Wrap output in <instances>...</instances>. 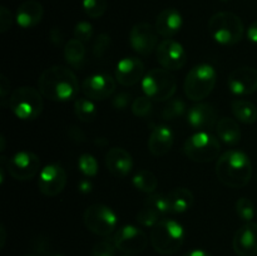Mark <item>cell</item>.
<instances>
[{"instance_id": "1", "label": "cell", "mask_w": 257, "mask_h": 256, "mask_svg": "<svg viewBox=\"0 0 257 256\" xmlns=\"http://www.w3.org/2000/svg\"><path fill=\"white\" fill-rule=\"evenodd\" d=\"M38 88L43 97L54 102H68L77 98L79 82L69 68L54 65L40 74Z\"/></svg>"}, {"instance_id": "35", "label": "cell", "mask_w": 257, "mask_h": 256, "mask_svg": "<svg viewBox=\"0 0 257 256\" xmlns=\"http://www.w3.org/2000/svg\"><path fill=\"white\" fill-rule=\"evenodd\" d=\"M108 7L107 0H83V9L88 17L97 19L105 13Z\"/></svg>"}, {"instance_id": "19", "label": "cell", "mask_w": 257, "mask_h": 256, "mask_svg": "<svg viewBox=\"0 0 257 256\" xmlns=\"http://www.w3.org/2000/svg\"><path fill=\"white\" fill-rule=\"evenodd\" d=\"M232 246L238 256L257 255V223L246 222L238 228L233 236Z\"/></svg>"}, {"instance_id": "33", "label": "cell", "mask_w": 257, "mask_h": 256, "mask_svg": "<svg viewBox=\"0 0 257 256\" xmlns=\"http://www.w3.org/2000/svg\"><path fill=\"white\" fill-rule=\"evenodd\" d=\"M131 109H132V113L136 115V117L147 118L148 115L152 113V109H153L152 99L148 98L147 95H141V97H137L132 102Z\"/></svg>"}, {"instance_id": "52", "label": "cell", "mask_w": 257, "mask_h": 256, "mask_svg": "<svg viewBox=\"0 0 257 256\" xmlns=\"http://www.w3.org/2000/svg\"><path fill=\"white\" fill-rule=\"evenodd\" d=\"M124 256H131V255H124Z\"/></svg>"}, {"instance_id": "23", "label": "cell", "mask_w": 257, "mask_h": 256, "mask_svg": "<svg viewBox=\"0 0 257 256\" xmlns=\"http://www.w3.org/2000/svg\"><path fill=\"white\" fill-rule=\"evenodd\" d=\"M173 145V132L167 125H157L148 138V150L156 157L165 156L170 152Z\"/></svg>"}, {"instance_id": "32", "label": "cell", "mask_w": 257, "mask_h": 256, "mask_svg": "<svg viewBox=\"0 0 257 256\" xmlns=\"http://www.w3.org/2000/svg\"><path fill=\"white\" fill-rule=\"evenodd\" d=\"M78 168L87 178H93L98 175V161L94 156L84 153L78 160Z\"/></svg>"}, {"instance_id": "47", "label": "cell", "mask_w": 257, "mask_h": 256, "mask_svg": "<svg viewBox=\"0 0 257 256\" xmlns=\"http://www.w3.org/2000/svg\"><path fill=\"white\" fill-rule=\"evenodd\" d=\"M183 256H211L207 251L201 250V248H195V250H191L188 252H186Z\"/></svg>"}, {"instance_id": "49", "label": "cell", "mask_w": 257, "mask_h": 256, "mask_svg": "<svg viewBox=\"0 0 257 256\" xmlns=\"http://www.w3.org/2000/svg\"><path fill=\"white\" fill-rule=\"evenodd\" d=\"M23 256H38V255H33V253H25V255Z\"/></svg>"}, {"instance_id": "13", "label": "cell", "mask_w": 257, "mask_h": 256, "mask_svg": "<svg viewBox=\"0 0 257 256\" xmlns=\"http://www.w3.org/2000/svg\"><path fill=\"white\" fill-rule=\"evenodd\" d=\"M67 185V173L58 163H50L42 170L38 180V187L44 196H58Z\"/></svg>"}, {"instance_id": "20", "label": "cell", "mask_w": 257, "mask_h": 256, "mask_svg": "<svg viewBox=\"0 0 257 256\" xmlns=\"http://www.w3.org/2000/svg\"><path fill=\"white\" fill-rule=\"evenodd\" d=\"M105 166L113 176L123 178L130 175L133 167L132 156L120 147H113L105 155Z\"/></svg>"}, {"instance_id": "29", "label": "cell", "mask_w": 257, "mask_h": 256, "mask_svg": "<svg viewBox=\"0 0 257 256\" xmlns=\"http://www.w3.org/2000/svg\"><path fill=\"white\" fill-rule=\"evenodd\" d=\"M74 113L83 123H90L97 118V108L88 98H78L74 102Z\"/></svg>"}, {"instance_id": "42", "label": "cell", "mask_w": 257, "mask_h": 256, "mask_svg": "<svg viewBox=\"0 0 257 256\" xmlns=\"http://www.w3.org/2000/svg\"><path fill=\"white\" fill-rule=\"evenodd\" d=\"M49 38L50 42L53 43L54 45L59 47V45L63 44V40H64V35H63V32L59 29V28H53L52 30L49 32Z\"/></svg>"}, {"instance_id": "26", "label": "cell", "mask_w": 257, "mask_h": 256, "mask_svg": "<svg viewBox=\"0 0 257 256\" xmlns=\"http://www.w3.org/2000/svg\"><path fill=\"white\" fill-rule=\"evenodd\" d=\"M64 58L70 67L75 69H82L85 62L84 43L75 38L68 40L64 45Z\"/></svg>"}, {"instance_id": "31", "label": "cell", "mask_w": 257, "mask_h": 256, "mask_svg": "<svg viewBox=\"0 0 257 256\" xmlns=\"http://www.w3.org/2000/svg\"><path fill=\"white\" fill-rule=\"evenodd\" d=\"M186 103L178 98H172L168 100L167 104L165 105L162 110V118L165 120H173L182 117L186 113Z\"/></svg>"}, {"instance_id": "24", "label": "cell", "mask_w": 257, "mask_h": 256, "mask_svg": "<svg viewBox=\"0 0 257 256\" xmlns=\"http://www.w3.org/2000/svg\"><path fill=\"white\" fill-rule=\"evenodd\" d=\"M171 213H183L193 203V193L188 188L177 187L167 195Z\"/></svg>"}, {"instance_id": "37", "label": "cell", "mask_w": 257, "mask_h": 256, "mask_svg": "<svg viewBox=\"0 0 257 256\" xmlns=\"http://www.w3.org/2000/svg\"><path fill=\"white\" fill-rule=\"evenodd\" d=\"M115 251H117V247L113 238L112 240L104 238L93 246L92 256H115Z\"/></svg>"}, {"instance_id": "16", "label": "cell", "mask_w": 257, "mask_h": 256, "mask_svg": "<svg viewBox=\"0 0 257 256\" xmlns=\"http://www.w3.org/2000/svg\"><path fill=\"white\" fill-rule=\"evenodd\" d=\"M228 89L236 95H250L257 90V70L251 67H240L227 79Z\"/></svg>"}, {"instance_id": "48", "label": "cell", "mask_w": 257, "mask_h": 256, "mask_svg": "<svg viewBox=\"0 0 257 256\" xmlns=\"http://www.w3.org/2000/svg\"><path fill=\"white\" fill-rule=\"evenodd\" d=\"M0 231H2V247L4 246V241H5V230H4V226H2V228H0Z\"/></svg>"}, {"instance_id": "40", "label": "cell", "mask_w": 257, "mask_h": 256, "mask_svg": "<svg viewBox=\"0 0 257 256\" xmlns=\"http://www.w3.org/2000/svg\"><path fill=\"white\" fill-rule=\"evenodd\" d=\"M12 13L7 7L0 8V32L7 33L12 28Z\"/></svg>"}, {"instance_id": "9", "label": "cell", "mask_w": 257, "mask_h": 256, "mask_svg": "<svg viewBox=\"0 0 257 256\" xmlns=\"http://www.w3.org/2000/svg\"><path fill=\"white\" fill-rule=\"evenodd\" d=\"M83 220L90 232L102 237L112 235L118 225V217L114 211L102 203H94L87 207Z\"/></svg>"}, {"instance_id": "2", "label": "cell", "mask_w": 257, "mask_h": 256, "mask_svg": "<svg viewBox=\"0 0 257 256\" xmlns=\"http://www.w3.org/2000/svg\"><path fill=\"white\" fill-rule=\"evenodd\" d=\"M216 175L227 187H245L252 176V163L246 153L237 150L227 151L216 163Z\"/></svg>"}, {"instance_id": "43", "label": "cell", "mask_w": 257, "mask_h": 256, "mask_svg": "<svg viewBox=\"0 0 257 256\" xmlns=\"http://www.w3.org/2000/svg\"><path fill=\"white\" fill-rule=\"evenodd\" d=\"M69 137H70V140L72 141H74V142H78V143H80V142H84L85 141V135H84V132H83L82 130H80V128H78V127H72L69 130Z\"/></svg>"}, {"instance_id": "7", "label": "cell", "mask_w": 257, "mask_h": 256, "mask_svg": "<svg viewBox=\"0 0 257 256\" xmlns=\"http://www.w3.org/2000/svg\"><path fill=\"white\" fill-rule=\"evenodd\" d=\"M142 89L145 95L155 102H165L172 99L177 90V83L170 70L156 68L143 77Z\"/></svg>"}, {"instance_id": "50", "label": "cell", "mask_w": 257, "mask_h": 256, "mask_svg": "<svg viewBox=\"0 0 257 256\" xmlns=\"http://www.w3.org/2000/svg\"><path fill=\"white\" fill-rule=\"evenodd\" d=\"M52 256H62V255H58V253H57V255H52Z\"/></svg>"}, {"instance_id": "45", "label": "cell", "mask_w": 257, "mask_h": 256, "mask_svg": "<svg viewBox=\"0 0 257 256\" xmlns=\"http://www.w3.org/2000/svg\"><path fill=\"white\" fill-rule=\"evenodd\" d=\"M247 38L250 42L255 43V44H257V20L256 22H253L252 24L248 27L247 29Z\"/></svg>"}, {"instance_id": "4", "label": "cell", "mask_w": 257, "mask_h": 256, "mask_svg": "<svg viewBox=\"0 0 257 256\" xmlns=\"http://www.w3.org/2000/svg\"><path fill=\"white\" fill-rule=\"evenodd\" d=\"M208 30L213 39L222 45H235L243 38V23L238 15L231 12H220L212 15Z\"/></svg>"}, {"instance_id": "6", "label": "cell", "mask_w": 257, "mask_h": 256, "mask_svg": "<svg viewBox=\"0 0 257 256\" xmlns=\"http://www.w3.org/2000/svg\"><path fill=\"white\" fill-rule=\"evenodd\" d=\"M9 108L19 119H35L43 112L42 93L33 87L17 88L10 94Z\"/></svg>"}, {"instance_id": "41", "label": "cell", "mask_w": 257, "mask_h": 256, "mask_svg": "<svg viewBox=\"0 0 257 256\" xmlns=\"http://www.w3.org/2000/svg\"><path fill=\"white\" fill-rule=\"evenodd\" d=\"M131 103V94L130 93L122 92L115 95L112 100V105L117 110H125Z\"/></svg>"}, {"instance_id": "18", "label": "cell", "mask_w": 257, "mask_h": 256, "mask_svg": "<svg viewBox=\"0 0 257 256\" xmlns=\"http://www.w3.org/2000/svg\"><path fill=\"white\" fill-rule=\"evenodd\" d=\"M145 64L137 57H125L115 67V79L123 87H132L143 79Z\"/></svg>"}, {"instance_id": "36", "label": "cell", "mask_w": 257, "mask_h": 256, "mask_svg": "<svg viewBox=\"0 0 257 256\" xmlns=\"http://www.w3.org/2000/svg\"><path fill=\"white\" fill-rule=\"evenodd\" d=\"M136 220H137V222L140 225L145 226V227H153V226H156L162 220V217L158 213H156L153 210L143 206L142 210L136 216Z\"/></svg>"}, {"instance_id": "38", "label": "cell", "mask_w": 257, "mask_h": 256, "mask_svg": "<svg viewBox=\"0 0 257 256\" xmlns=\"http://www.w3.org/2000/svg\"><path fill=\"white\" fill-rule=\"evenodd\" d=\"M110 44H112V39H110L109 35L105 34V33L99 34L95 39L94 44H93V55L95 58H102L108 50V48L110 47Z\"/></svg>"}, {"instance_id": "11", "label": "cell", "mask_w": 257, "mask_h": 256, "mask_svg": "<svg viewBox=\"0 0 257 256\" xmlns=\"http://www.w3.org/2000/svg\"><path fill=\"white\" fill-rule=\"evenodd\" d=\"M40 167V160L35 153L23 151L7 161V170L13 178L19 181L32 180Z\"/></svg>"}, {"instance_id": "21", "label": "cell", "mask_w": 257, "mask_h": 256, "mask_svg": "<svg viewBox=\"0 0 257 256\" xmlns=\"http://www.w3.org/2000/svg\"><path fill=\"white\" fill-rule=\"evenodd\" d=\"M183 19L181 13L175 8H167L157 15L155 28L160 35L166 39H170L181 30Z\"/></svg>"}, {"instance_id": "39", "label": "cell", "mask_w": 257, "mask_h": 256, "mask_svg": "<svg viewBox=\"0 0 257 256\" xmlns=\"http://www.w3.org/2000/svg\"><path fill=\"white\" fill-rule=\"evenodd\" d=\"M93 37V25L88 22H79L74 27V38L82 43H87Z\"/></svg>"}, {"instance_id": "30", "label": "cell", "mask_w": 257, "mask_h": 256, "mask_svg": "<svg viewBox=\"0 0 257 256\" xmlns=\"http://www.w3.org/2000/svg\"><path fill=\"white\" fill-rule=\"evenodd\" d=\"M145 206L155 211L156 213H158L161 217L170 213V205H168L167 196L161 195V193H151L146 198Z\"/></svg>"}, {"instance_id": "8", "label": "cell", "mask_w": 257, "mask_h": 256, "mask_svg": "<svg viewBox=\"0 0 257 256\" xmlns=\"http://www.w3.org/2000/svg\"><path fill=\"white\" fill-rule=\"evenodd\" d=\"M183 151L185 155L193 162L207 163L218 157L221 143L212 133L197 132L186 140Z\"/></svg>"}, {"instance_id": "3", "label": "cell", "mask_w": 257, "mask_h": 256, "mask_svg": "<svg viewBox=\"0 0 257 256\" xmlns=\"http://www.w3.org/2000/svg\"><path fill=\"white\" fill-rule=\"evenodd\" d=\"M151 245L161 255L177 252L185 241V228L176 220L162 218L151 231Z\"/></svg>"}, {"instance_id": "51", "label": "cell", "mask_w": 257, "mask_h": 256, "mask_svg": "<svg viewBox=\"0 0 257 256\" xmlns=\"http://www.w3.org/2000/svg\"><path fill=\"white\" fill-rule=\"evenodd\" d=\"M256 216H257V210H256Z\"/></svg>"}, {"instance_id": "17", "label": "cell", "mask_w": 257, "mask_h": 256, "mask_svg": "<svg viewBox=\"0 0 257 256\" xmlns=\"http://www.w3.org/2000/svg\"><path fill=\"white\" fill-rule=\"evenodd\" d=\"M217 110L207 103L195 104L187 113V122L198 132H208L217 125Z\"/></svg>"}, {"instance_id": "5", "label": "cell", "mask_w": 257, "mask_h": 256, "mask_svg": "<svg viewBox=\"0 0 257 256\" xmlns=\"http://www.w3.org/2000/svg\"><path fill=\"white\" fill-rule=\"evenodd\" d=\"M217 80V74L212 65L198 64L195 65L187 73L185 79V93L187 98L195 102L205 99L212 93Z\"/></svg>"}, {"instance_id": "27", "label": "cell", "mask_w": 257, "mask_h": 256, "mask_svg": "<svg viewBox=\"0 0 257 256\" xmlns=\"http://www.w3.org/2000/svg\"><path fill=\"white\" fill-rule=\"evenodd\" d=\"M233 115L237 120L245 124H252L257 120V108L250 100L236 99L231 104Z\"/></svg>"}, {"instance_id": "28", "label": "cell", "mask_w": 257, "mask_h": 256, "mask_svg": "<svg viewBox=\"0 0 257 256\" xmlns=\"http://www.w3.org/2000/svg\"><path fill=\"white\" fill-rule=\"evenodd\" d=\"M133 186L138 191L145 193H153L158 186L157 177L153 172L148 170H141L133 176L132 178Z\"/></svg>"}, {"instance_id": "14", "label": "cell", "mask_w": 257, "mask_h": 256, "mask_svg": "<svg viewBox=\"0 0 257 256\" xmlns=\"http://www.w3.org/2000/svg\"><path fill=\"white\" fill-rule=\"evenodd\" d=\"M157 30L148 23H137L130 33V44L136 53L150 55L157 48Z\"/></svg>"}, {"instance_id": "34", "label": "cell", "mask_w": 257, "mask_h": 256, "mask_svg": "<svg viewBox=\"0 0 257 256\" xmlns=\"http://www.w3.org/2000/svg\"><path fill=\"white\" fill-rule=\"evenodd\" d=\"M236 212L237 216L245 222H252V218L255 217L256 211L252 201L247 197L238 198L236 202Z\"/></svg>"}, {"instance_id": "15", "label": "cell", "mask_w": 257, "mask_h": 256, "mask_svg": "<svg viewBox=\"0 0 257 256\" xmlns=\"http://www.w3.org/2000/svg\"><path fill=\"white\" fill-rule=\"evenodd\" d=\"M115 90V82L109 74L99 73L85 78L82 83V92L90 100H104Z\"/></svg>"}, {"instance_id": "22", "label": "cell", "mask_w": 257, "mask_h": 256, "mask_svg": "<svg viewBox=\"0 0 257 256\" xmlns=\"http://www.w3.org/2000/svg\"><path fill=\"white\" fill-rule=\"evenodd\" d=\"M43 14H44V9H43V5L39 2H37V0H27V2L22 3L18 7L15 20H17V24L20 28L29 29V28L39 24Z\"/></svg>"}, {"instance_id": "25", "label": "cell", "mask_w": 257, "mask_h": 256, "mask_svg": "<svg viewBox=\"0 0 257 256\" xmlns=\"http://www.w3.org/2000/svg\"><path fill=\"white\" fill-rule=\"evenodd\" d=\"M216 131H217V136L222 142L226 145L235 146L241 141V133L240 125L236 123L235 119L232 118L225 117L221 120H218L217 125H216Z\"/></svg>"}, {"instance_id": "46", "label": "cell", "mask_w": 257, "mask_h": 256, "mask_svg": "<svg viewBox=\"0 0 257 256\" xmlns=\"http://www.w3.org/2000/svg\"><path fill=\"white\" fill-rule=\"evenodd\" d=\"M8 87H10L9 82H8L7 77H4V75H2V100L3 103H4V99L5 97H7V93H8Z\"/></svg>"}, {"instance_id": "44", "label": "cell", "mask_w": 257, "mask_h": 256, "mask_svg": "<svg viewBox=\"0 0 257 256\" xmlns=\"http://www.w3.org/2000/svg\"><path fill=\"white\" fill-rule=\"evenodd\" d=\"M78 188H79V191L82 193H90L93 190V185L92 182H90V180H88V178H84V180H82L79 182V185H78Z\"/></svg>"}, {"instance_id": "10", "label": "cell", "mask_w": 257, "mask_h": 256, "mask_svg": "<svg viewBox=\"0 0 257 256\" xmlns=\"http://www.w3.org/2000/svg\"><path fill=\"white\" fill-rule=\"evenodd\" d=\"M113 241L117 250L127 255L141 253L148 245V237L140 227L133 225H124L115 231Z\"/></svg>"}, {"instance_id": "12", "label": "cell", "mask_w": 257, "mask_h": 256, "mask_svg": "<svg viewBox=\"0 0 257 256\" xmlns=\"http://www.w3.org/2000/svg\"><path fill=\"white\" fill-rule=\"evenodd\" d=\"M158 63L167 70H180L187 63V54L182 44L173 39H165L156 48Z\"/></svg>"}]
</instances>
